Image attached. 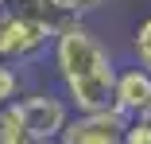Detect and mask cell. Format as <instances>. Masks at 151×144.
Returning <instances> with one entry per match:
<instances>
[{
  "instance_id": "cell-1",
  "label": "cell",
  "mask_w": 151,
  "mask_h": 144,
  "mask_svg": "<svg viewBox=\"0 0 151 144\" xmlns=\"http://www.w3.org/2000/svg\"><path fill=\"white\" fill-rule=\"evenodd\" d=\"M50 66H54V78L62 86V97L70 101L74 117H97V113L116 109L120 66L112 63L109 47L81 20H70L66 27H58Z\"/></svg>"
},
{
  "instance_id": "cell-2",
  "label": "cell",
  "mask_w": 151,
  "mask_h": 144,
  "mask_svg": "<svg viewBox=\"0 0 151 144\" xmlns=\"http://www.w3.org/2000/svg\"><path fill=\"white\" fill-rule=\"evenodd\" d=\"M8 109L16 113V121L23 125V132L31 136V144H58V140L66 136L70 121H74L70 101L62 94H47V90L27 94L23 101H16Z\"/></svg>"
},
{
  "instance_id": "cell-3",
  "label": "cell",
  "mask_w": 151,
  "mask_h": 144,
  "mask_svg": "<svg viewBox=\"0 0 151 144\" xmlns=\"http://www.w3.org/2000/svg\"><path fill=\"white\" fill-rule=\"evenodd\" d=\"M54 39H58V27L8 12V27H4V39H0V63H12V66L39 63L43 55L54 51Z\"/></svg>"
},
{
  "instance_id": "cell-4",
  "label": "cell",
  "mask_w": 151,
  "mask_h": 144,
  "mask_svg": "<svg viewBox=\"0 0 151 144\" xmlns=\"http://www.w3.org/2000/svg\"><path fill=\"white\" fill-rule=\"evenodd\" d=\"M124 129H128V117L120 109L97 113V117H74L58 144H124Z\"/></svg>"
},
{
  "instance_id": "cell-5",
  "label": "cell",
  "mask_w": 151,
  "mask_h": 144,
  "mask_svg": "<svg viewBox=\"0 0 151 144\" xmlns=\"http://www.w3.org/2000/svg\"><path fill=\"white\" fill-rule=\"evenodd\" d=\"M116 109L124 113L128 121H139L151 113V70L139 66V63H128L120 66V78H116Z\"/></svg>"
},
{
  "instance_id": "cell-6",
  "label": "cell",
  "mask_w": 151,
  "mask_h": 144,
  "mask_svg": "<svg viewBox=\"0 0 151 144\" xmlns=\"http://www.w3.org/2000/svg\"><path fill=\"white\" fill-rule=\"evenodd\" d=\"M23 78H19V66L12 63H0V109H8L16 101H23Z\"/></svg>"
},
{
  "instance_id": "cell-7",
  "label": "cell",
  "mask_w": 151,
  "mask_h": 144,
  "mask_svg": "<svg viewBox=\"0 0 151 144\" xmlns=\"http://www.w3.org/2000/svg\"><path fill=\"white\" fill-rule=\"evenodd\" d=\"M50 4V12H54V20L58 23H70V20H81V16H89V12H97L105 0H47Z\"/></svg>"
},
{
  "instance_id": "cell-8",
  "label": "cell",
  "mask_w": 151,
  "mask_h": 144,
  "mask_svg": "<svg viewBox=\"0 0 151 144\" xmlns=\"http://www.w3.org/2000/svg\"><path fill=\"white\" fill-rule=\"evenodd\" d=\"M132 59L151 70V16H143L132 31Z\"/></svg>"
},
{
  "instance_id": "cell-9",
  "label": "cell",
  "mask_w": 151,
  "mask_h": 144,
  "mask_svg": "<svg viewBox=\"0 0 151 144\" xmlns=\"http://www.w3.org/2000/svg\"><path fill=\"white\" fill-rule=\"evenodd\" d=\"M124 144H151V113H147V117H139V121H128Z\"/></svg>"
},
{
  "instance_id": "cell-10",
  "label": "cell",
  "mask_w": 151,
  "mask_h": 144,
  "mask_svg": "<svg viewBox=\"0 0 151 144\" xmlns=\"http://www.w3.org/2000/svg\"><path fill=\"white\" fill-rule=\"evenodd\" d=\"M4 27H8V12H0V39H4Z\"/></svg>"
},
{
  "instance_id": "cell-11",
  "label": "cell",
  "mask_w": 151,
  "mask_h": 144,
  "mask_svg": "<svg viewBox=\"0 0 151 144\" xmlns=\"http://www.w3.org/2000/svg\"><path fill=\"white\" fill-rule=\"evenodd\" d=\"M0 12H12V0H0Z\"/></svg>"
},
{
  "instance_id": "cell-12",
  "label": "cell",
  "mask_w": 151,
  "mask_h": 144,
  "mask_svg": "<svg viewBox=\"0 0 151 144\" xmlns=\"http://www.w3.org/2000/svg\"><path fill=\"white\" fill-rule=\"evenodd\" d=\"M0 144H4V140H0Z\"/></svg>"
}]
</instances>
